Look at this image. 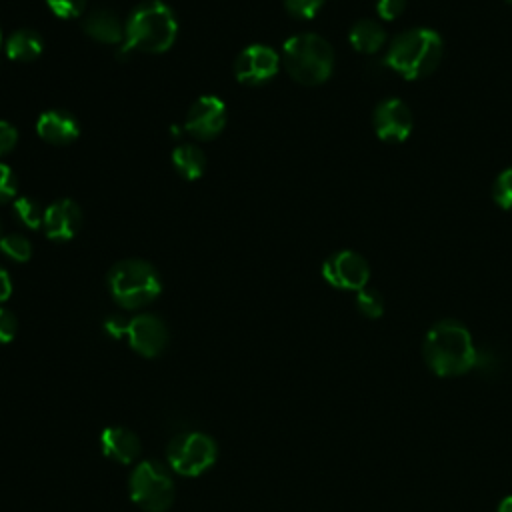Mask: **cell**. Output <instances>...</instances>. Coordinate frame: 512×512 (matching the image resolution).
Wrapping results in <instances>:
<instances>
[{
    "label": "cell",
    "mask_w": 512,
    "mask_h": 512,
    "mask_svg": "<svg viewBox=\"0 0 512 512\" xmlns=\"http://www.w3.org/2000/svg\"><path fill=\"white\" fill-rule=\"evenodd\" d=\"M422 354L428 368L438 376H460L470 372L476 362V346L464 324L440 320L424 336Z\"/></svg>",
    "instance_id": "obj_1"
},
{
    "label": "cell",
    "mask_w": 512,
    "mask_h": 512,
    "mask_svg": "<svg viewBox=\"0 0 512 512\" xmlns=\"http://www.w3.org/2000/svg\"><path fill=\"white\" fill-rule=\"evenodd\" d=\"M444 42L432 28H408L390 42L384 64L406 80H422L430 76L442 62Z\"/></svg>",
    "instance_id": "obj_2"
},
{
    "label": "cell",
    "mask_w": 512,
    "mask_h": 512,
    "mask_svg": "<svg viewBox=\"0 0 512 512\" xmlns=\"http://www.w3.org/2000/svg\"><path fill=\"white\" fill-rule=\"evenodd\" d=\"M178 34V22L170 6L160 0L140 4L124 24V42L120 54L130 50L160 54L166 52Z\"/></svg>",
    "instance_id": "obj_3"
},
{
    "label": "cell",
    "mask_w": 512,
    "mask_h": 512,
    "mask_svg": "<svg viewBox=\"0 0 512 512\" xmlns=\"http://www.w3.org/2000/svg\"><path fill=\"white\" fill-rule=\"evenodd\" d=\"M282 64L298 84L318 86L326 82L334 70V50L320 34L302 32L284 42Z\"/></svg>",
    "instance_id": "obj_4"
},
{
    "label": "cell",
    "mask_w": 512,
    "mask_h": 512,
    "mask_svg": "<svg viewBox=\"0 0 512 512\" xmlns=\"http://www.w3.org/2000/svg\"><path fill=\"white\" fill-rule=\"evenodd\" d=\"M108 288L112 298L128 310L144 308L158 298L162 290L160 276L152 264L138 258L116 262L108 272Z\"/></svg>",
    "instance_id": "obj_5"
},
{
    "label": "cell",
    "mask_w": 512,
    "mask_h": 512,
    "mask_svg": "<svg viewBox=\"0 0 512 512\" xmlns=\"http://www.w3.org/2000/svg\"><path fill=\"white\" fill-rule=\"evenodd\" d=\"M130 498L144 512H166L174 502V482L168 468L158 460L140 462L130 474Z\"/></svg>",
    "instance_id": "obj_6"
},
{
    "label": "cell",
    "mask_w": 512,
    "mask_h": 512,
    "mask_svg": "<svg viewBox=\"0 0 512 512\" xmlns=\"http://www.w3.org/2000/svg\"><path fill=\"white\" fill-rule=\"evenodd\" d=\"M218 456L216 442L204 432H182L168 444L170 468L182 476H200Z\"/></svg>",
    "instance_id": "obj_7"
},
{
    "label": "cell",
    "mask_w": 512,
    "mask_h": 512,
    "mask_svg": "<svg viewBox=\"0 0 512 512\" xmlns=\"http://www.w3.org/2000/svg\"><path fill=\"white\" fill-rule=\"evenodd\" d=\"M324 280L340 290H362L370 280V266L366 258L354 250H338L322 264Z\"/></svg>",
    "instance_id": "obj_8"
},
{
    "label": "cell",
    "mask_w": 512,
    "mask_h": 512,
    "mask_svg": "<svg viewBox=\"0 0 512 512\" xmlns=\"http://www.w3.org/2000/svg\"><path fill=\"white\" fill-rule=\"evenodd\" d=\"M372 126L382 142L400 144L412 134L414 116L404 100L384 98L372 112Z\"/></svg>",
    "instance_id": "obj_9"
},
{
    "label": "cell",
    "mask_w": 512,
    "mask_h": 512,
    "mask_svg": "<svg viewBox=\"0 0 512 512\" xmlns=\"http://www.w3.org/2000/svg\"><path fill=\"white\" fill-rule=\"evenodd\" d=\"M278 66H280V56L276 54L274 48L264 44H252L238 54L234 62V74L238 82L246 86H258L274 78L278 72Z\"/></svg>",
    "instance_id": "obj_10"
},
{
    "label": "cell",
    "mask_w": 512,
    "mask_h": 512,
    "mask_svg": "<svg viewBox=\"0 0 512 512\" xmlns=\"http://www.w3.org/2000/svg\"><path fill=\"white\" fill-rule=\"evenodd\" d=\"M186 132L198 140L218 136L226 126V106L216 96H200L186 114Z\"/></svg>",
    "instance_id": "obj_11"
},
{
    "label": "cell",
    "mask_w": 512,
    "mask_h": 512,
    "mask_svg": "<svg viewBox=\"0 0 512 512\" xmlns=\"http://www.w3.org/2000/svg\"><path fill=\"white\" fill-rule=\"evenodd\" d=\"M126 336L130 346L146 358L158 356L168 344L166 324L156 314H138L128 320Z\"/></svg>",
    "instance_id": "obj_12"
},
{
    "label": "cell",
    "mask_w": 512,
    "mask_h": 512,
    "mask_svg": "<svg viewBox=\"0 0 512 512\" xmlns=\"http://www.w3.org/2000/svg\"><path fill=\"white\" fill-rule=\"evenodd\" d=\"M82 226V212L76 202L62 198L46 206L42 228L50 240L66 242L76 236Z\"/></svg>",
    "instance_id": "obj_13"
},
{
    "label": "cell",
    "mask_w": 512,
    "mask_h": 512,
    "mask_svg": "<svg viewBox=\"0 0 512 512\" xmlns=\"http://www.w3.org/2000/svg\"><path fill=\"white\" fill-rule=\"evenodd\" d=\"M36 130L42 140H46L50 144H58V146L74 142L80 134L78 120L64 110L42 112L36 122Z\"/></svg>",
    "instance_id": "obj_14"
},
{
    "label": "cell",
    "mask_w": 512,
    "mask_h": 512,
    "mask_svg": "<svg viewBox=\"0 0 512 512\" xmlns=\"http://www.w3.org/2000/svg\"><path fill=\"white\" fill-rule=\"evenodd\" d=\"M100 444H102V452L120 464H130L138 458L140 454V440L138 436L124 428V426H108L102 430L100 436Z\"/></svg>",
    "instance_id": "obj_15"
},
{
    "label": "cell",
    "mask_w": 512,
    "mask_h": 512,
    "mask_svg": "<svg viewBox=\"0 0 512 512\" xmlns=\"http://www.w3.org/2000/svg\"><path fill=\"white\" fill-rule=\"evenodd\" d=\"M84 32L102 44H122L124 42V26L120 18L108 8H96L88 12L84 20Z\"/></svg>",
    "instance_id": "obj_16"
},
{
    "label": "cell",
    "mask_w": 512,
    "mask_h": 512,
    "mask_svg": "<svg viewBox=\"0 0 512 512\" xmlns=\"http://www.w3.org/2000/svg\"><path fill=\"white\" fill-rule=\"evenodd\" d=\"M386 30L374 22V20H358L350 32H348V40H350V46L360 52V54H376L382 50V46L386 44Z\"/></svg>",
    "instance_id": "obj_17"
},
{
    "label": "cell",
    "mask_w": 512,
    "mask_h": 512,
    "mask_svg": "<svg viewBox=\"0 0 512 512\" xmlns=\"http://www.w3.org/2000/svg\"><path fill=\"white\" fill-rule=\"evenodd\" d=\"M6 56L16 62H32L42 54V38L28 28L12 32L4 44Z\"/></svg>",
    "instance_id": "obj_18"
},
{
    "label": "cell",
    "mask_w": 512,
    "mask_h": 512,
    "mask_svg": "<svg viewBox=\"0 0 512 512\" xmlns=\"http://www.w3.org/2000/svg\"><path fill=\"white\" fill-rule=\"evenodd\" d=\"M172 164L176 172L186 180H196L206 168L204 152L194 144H180L172 152Z\"/></svg>",
    "instance_id": "obj_19"
},
{
    "label": "cell",
    "mask_w": 512,
    "mask_h": 512,
    "mask_svg": "<svg viewBox=\"0 0 512 512\" xmlns=\"http://www.w3.org/2000/svg\"><path fill=\"white\" fill-rule=\"evenodd\" d=\"M12 210H14V216L20 224H24L26 228H40L42 222H44V210L36 200L32 198H16L14 204H12Z\"/></svg>",
    "instance_id": "obj_20"
},
{
    "label": "cell",
    "mask_w": 512,
    "mask_h": 512,
    "mask_svg": "<svg viewBox=\"0 0 512 512\" xmlns=\"http://www.w3.org/2000/svg\"><path fill=\"white\" fill-rule=\"evenodd\" d=\"M356 308L366 318H380L384 314V298L374 288H362L356 292Z\"/></svg>",
    "instance_id": "obj_21"
},
{
    "label": "cell",
    "mask_w": 512,
    "mask_h": 512,
    "mask_svg": "<svg viewBox=\"0 0 512 512\" xmlns=\"http://www.w3.org/2000/svg\"><path fill=\"white\" fill-rule=\"evenodd\" d=\"M0 248L14 262H26L32 256L30 240L24 238L22 234H6V236H2L0 238Z\"/></svg>",
    "instance_id": "obj_22"
},
{
    "label": "cell",
    "mask_w": 512,
    "mask_h": 512,
    "mask_svg": "<svg viewBox=\"0 0 512 512\" xmlns=\"http://www.w3.org/2000/svg\"><path fill=\"white\" fill-rule=\"evenodd\" d=\"M492 200L502 210L512 212V166L504 168L492 184Z\"/></svg>",
    "instance_id": "obj_23"
},
{
    "label": "cell",
    "mask_w": 512,
    "mask_h": 512,
    "mask_svg": "<svg viewBox=\"0 0 512 512\" xmlns=\"http://www.w3.org/2000/svg\"><path fill=\"white\" fill-rule=\"evenodd\" d=\"M326 0H284V8L292 18L310 20L314 18Z\"/></svg>",
    "instance_id": "obj_24"
},
{
    "label": "cell",
    "mask_w": 512,
    "mask_h": 512,
    "mask_svg": "<svg viewBox=\"0 0 512 512\" xmlns=\"http://www.w3.org/2000/svg\"><path fill=\"white\" fill-rule=\"evenodd\" d=\"M52 14L58 18H78L86 10V0H46Z\"/></svg>",
    "instance_id": "obj_25"
},
{
    "label": "cell",
    "mask_w": 512,
    "mask_h": 512,
    "mask_svg": "<svg viewBox=\"0 0 512 512\" xmlns=\"http://www.w3.org/2000/svg\"><path fill=\"white\" fill-rule=\"evenodd\" d=\"M474 368L482 374H496L502 368V360H500L496 350L482 346V348H476Z\"/></svg>",
    "instance_id": "obj_26"
},
{
    "label": "cell",
    "mask_w": 512,
    "mask_h": 512,
    "mask_svg": "<svg viewBox=\"0 0 512 512\" xmlns=\"http://www.w3.org/2000/svg\"><path fill=\"white\" fill-rule=\"evenodd\" d=\"M18 192V180L14 176V172L0 162V204L8 202V200H14Z\"/></svg>",
    "instance_id": "obj_27"
},
{
    "label": "cell",
    "mask_w": 512,
    "mask_h": 512,
    "mask_svg": "<svg viewBox=\"0 0 512 512\" xmlns=\"http://www.w3.org/2000/svg\"><path fill=\"white\" fill-rule=\"evenodd\" d=\"M408 0H376V12L382 20H396L404 8H406Z\"/></svg>",
    "instance_id": "obj_28"
},
{
    "label": "cell",
    "mask_w": 512,
    "mask_h": 512,
    "mask_svg": "<svg viewBox=\"0 0 512 512\" xmlns=\"http://www.w3.org/2000/svg\"><path fill=\"white\" fill-rule=\"evenodd\" d=\"M18 332V318L14 312L0 308V342H10Z\"/></svg>",
    "instance_id": "obj_29"
},
{
    "label": "cell",
    "mask_w": 512,
    "mask_h": 512,
    "mask_svg": "<svg viewBox=\"0 0 512 512\" xmlns=\"http://www.w3.org/2000/svg\"><path fill=\"white\" fill-rule=\"evenodd\" d=\"M16 142H18V132H16V128H14L10 122L0 120V156L12 152L14 146H16Z\"/></svg>",
    "instance_id": "obj_30"
},
{
    "label": "cell",
    "mask_w": 512,
    "mask_h": 512,
    "mask_svg": "<svg viewBox=\"0 0 512 512\" xmlns=\"http://www.w3.org/2000/svg\"><path fill=\"white\" fill-rule=\"evenodd\" d=\"M104 328H106V332H108L112 338H120V336H124V334H126V330H128V322H126L124 318H120V316H112V318H108V320H106Z\"/></svg>",
    "instance_id": "obj_31"
},
{
    "label": "cell",
    "mask_w": 512,
    "mask_h": 512,
    "mask_svg": "<svg viewBox=\"0 0 512 512\" xmlns=\"http://www.w3.org/2000/svg\"><path fill=\"white\" fill-rule=\"evenodd\" d=\"M12 292V282H10V276L6 270L0 268V302H4Z\"/></svg>",
    "instance_id": "obj_32"
},
{
    "label": "cell",
    "mask_w": 512,
    "mask_h": 512,
    "mask_svg": "<svg viewBox=\"0 0 512 512\" xmlns=\"http://www.w3.org/2000/svg\"><path fill=\"white\" fill-rule=\"evenodd\" d=\"M496 512H512V494L500 500V504H498V510H496Z\"/></svg>",
    "instance_id": "obj_33"
},
{
    "label": "cell",
    "mask_w": 512,
    "mask_h": 512,
    "mask_svg": "<svg viewBox=\"0 0 512 512\" xmlns=\"http://www.w3.org/2000/svg\"><path fill=\"white\" fill-rule=\"evenodd\" d=\"M2 44H4V40H2V30H0V48H2Z\"/></svg>",
    "instance_id": "obj_34"
},
{
    "label": "cell",
    "mask_w": 512,
    "mask_h": 512,
    "mask_svg": "<svg viewBox=\"0 0 512 512\" xmlns=\"http://www.w3.org/2000/svg\"><path fill=\"white\" fill-rule=\"evenodd\" d=\"M504 2H508V4H510V6H512V0H504Z\"/></svg>",
    "instance_id": "obj_35"
},
{
    "label": "cell",
    "mask_w": 512,
    "mask_h": 512,
    "mask_svg": "<svg viewBox=\"0 0 512 512\" xmlns=\"http://www.w3.org/2000/svg\"><path fill=\"white\" fill-rule=\"evenodd\" d=\"M0 238H2V224H0Z\"/></svg>",
    "instance_id": "obj_36"
}]
</instances>
